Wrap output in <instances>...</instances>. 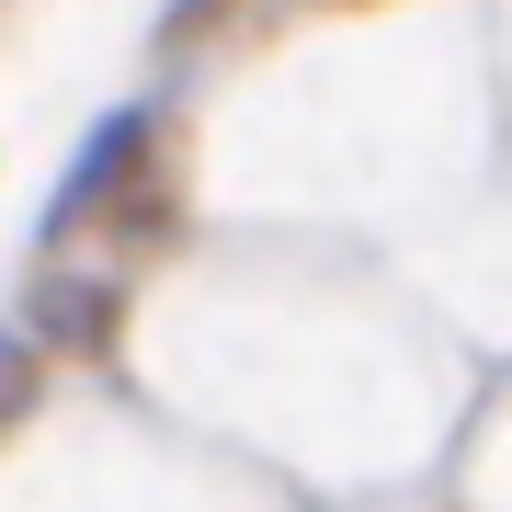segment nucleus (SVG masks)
<instances>
[{"instance_id":"f257e3e1","label":"nucleus","mask_w":512,"mask_h":512,"mask_svg":"<svg viewBox=\"0 0 512 512\" xmlns=\"http://www.w3.org/2000/svg\"><path fill=\"white\" fill-rule=\"evenodd\" d=\"M137 148H148V114H137V103H126V114H103L92 148H80V171H69V183H57V205H46V228H80L114 183H126V160H137Z\"/></svg>"},{"instance_id":"f03ea898","label":"nucleus","mask_w":512,"mask_h":512,"mask_svg":"<svg viewBox=\"0 0 512 512\" xmlns=\"http://www.w3.org/2000/svg\"><path fill=\"white\" fill-rule=\"evenodd\" d=\"M23 376H35V342H23V330H0V410L23 399Z\"/></svg>"},{"instance_id":"7ed1b4c3","label":"nucleus","mask_w":512,"mask_h":512,"mask_svg":"<svg viewBox=\"0 0 512 512\" xmlns=\"http://www.w3.org/2000/svg\"><path fill=\"white\" fill-rule=\"evenodd\" d=\"M205 12H228V0H183V12H171V23H205Z\"/></svg>"}]
</instances>
